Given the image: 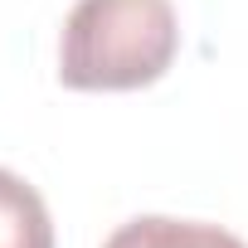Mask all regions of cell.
Segmentation results:
<instances>
[{
  "label": "cell",
  "mask_w": 248,
  "mask_h": 248,
  "mask_svg": "<svg viewBox=\"0 0 248 248\" xmlns=\"http://www.w3.org/2000/svg\"><path fill=\"white\" fill-rule=\"evenodd\" d=\"M180 49L170 0H78L59 34V83L73 93H132L166 78Z\"/></svg>",
  "instance_id": "cell-1"
},
{
  "label": "cell",
  "mask_w": 248,
  "mask_h": 248,
  "mask_svg": "<svg viewBox=\"0 0 248 248\" xmlns=\"http://www.w3.org/2000/svg\"><path fill=\"white\" fill-rule=\"evenodd\" d=\"M102 248H248L238 233L200 219H170V214H141L122 224Z\"/></svg>",
  "instance_id": "cell-2"
},
{
  "label": "cell",
  "mask_w": 248,
  "mask_h": 248,
  "mask_svg": "<svg viewBox=\"0 0 248 248\" xmlns=\"http://www.w3.org/2000/svg\"><path fill=\"white\" fill-rule=\"evenodd\" d=\"M0 248H54L49 204L30 180L0 166Z\"/></svg>",
  "instance_id": "cell-3"
}]
</instances>
